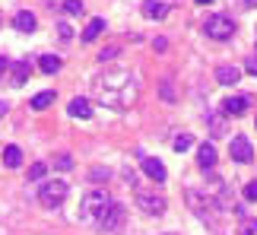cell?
<instances>
[{"label":"cell","mask_w":257,"mask_h":235,"mask_svg":"<svg viewBox=\"0 0 257 235\" xmlns=\"http://www.w3.org/2000/svg\"><path fill=\"white\" fill-rule=\"evenodd\" d=\"M206 124H210L213 137H222V134H225V127H222V118H216V114H206Z\"/></svg>","instance_id":"obj_25"},{"label":"cell","mask_w":257,"mask_h":235,"mask_svg":"<svg viewBox=\"0 0 257 235\" xmlns=\"http://www.w3.org/2000/svg\"><path fill=\"white\" fill-rule=\"evenodd\" d=\"M38 70H42V73H48V76H51V73H57V70H61V57H54V54H45L42 61H38Z\"/></svg>","instance_id":"obj_19"},{"label":"cell","mask_w":257,"mask_h":235,"mask_svg":"<svg viewBox=\"0 0 257 235\" xmlns=\"http://www.w3.org/2000/svg\"><path fill=\"white\" fill-rule=\"evenodd\" d=\"M92 95L105 108L127 111L140 99V80H137V73H131V70H105L92 83Z\"/></svg>","instance_id":"obj_1"},{"label":"cell","mask_w":257,"mask_h":235,"mask_svg":"<svg viewBox=\"0 0 257 235\" xmlns=\"http://www.w3.org/2000/svg\"><path fill=\"white\" fill-rule=\"evenodd\" d=\"M238 235H257V219H244Z\"/></svg>","instance_id":"obj_26"},{"label":"cell","mask_w":257,"mask_h":235,"mask_svg":"<svg viewBox=\"0 0 257 235\" xmlns=\"http://www.w3.org/2000/svg\"><path fill=\"white\" fill-rule=\"evenodd\" d=\"M67 111H70V118H92V102L83 99V95H76V99H70V105H67Z\"/></svg>","instance_id":"obj_13"},{"label":"cell","mask_w":257,"mask_h":235,"mask_svg":"<svg viewBox=\"0 0 257 235\" xmlns=\"http://www.w3.org/2000/svg\"><path fill=\"white\" fill-rule=\"evenodd\" d=\"M140 13L146 19H165V16H169V4H162V0H143Z\"/></svg>","instance_id":"obj_12"},{"label":"cell","mask_w":257,"mask_h":235,"mask_svg":"<svg viewBox=\"0 0 257 235\" xmlns=\"http://www.w3.org/2000/svg\"><path fill=\"white\" fill-rule=\"evenodd\" d=\"M248 108H251L248 95H229V99L222 102V114H229V118H241Z\"/></svg>","instance_id":"obj_9"},{"label":"cell","mask_w":257,"mask_h":235,"mask_svg":"<svg viewBox=\"0 0 257 235\" xmlns=\"http://www.w3.org/2000/svg\"><path fill=\"white\" fill-rule=\"evenodd\" d=\"M29 73H32V64L29 61H10V86H26Z\"/></svg>","instance_id":"obj_10"},{"label":"cell","mask_w":257,"mask_h":235,"mask_svg":"<svg viewBox=\"0 0 257 235\" xmlns=\"http://www.w3.org/2000/svg\"><path fill=\"white\" fill-rule=\"evenodd\" d=\"M4 165L7 169H19V165H23V150H19V146H7L4 150Z\"/></svg>","instance_id":"obj_18"},{"label":"cell","mask_w":257,"mask_h":235,"mask_svg":"<svg viewBox=\"0 0 257 235\" xmlns=\"http://www.w3.org/2000/svg\"><path fill=\"white\" fill-rule=\"evenodd\" d=\"M197 4H210V0H197Z\"/></svg>","instance_id":"obj_36"},{"label":"cell","mask_w":257,"mask_h":235,"mask_svg":"<svg viewBox=\"0 0 257 235\" xmlns=\"http://www.w3.org/2000/svg\"><path fill=\"white\" fill-rule=\"evenodd\" d=\"M51 105H54V92L51 89H48V92H38L35 99H32V108L35 111H45V108H51Z\"/></svg>","instance_id":"obj_20"},{"label":"cell","mask_w":257,"mask_h":235,"mask_svg":"<svg viewBox=\"0 0 257 235\" xmlns=\"http://www.w3.org/2000/svg\"><path fill=\"white\" fill-rule=\"evenodd\" d=\"M187 203H191V210L197 213V219H203L206 226H216V216H213V210H216V200L210 197V194H200L197 188H187Z\"/></svg>","instance_id":"obj_5"},{"label":"cell","mask_w":257,"mask_h":235,"mask_svg":"<svg viewBox=\"0 0 257 235\" xmlns=\"http://www.w3.org/2000/svg\"><path fill=\"white\" fill-rule=\"evenodd\" d=\"M244 70L257 76V57H248V64H244Z\"/></svg>","instance_id":"obj_32"},{"label":"cell","mask_w":257,"mask_h":235,"mask_svg":"<svg viewBox=\"0 0 257 235\" xmlns=\"http://www.w3.org/2000/svg\"><path fill=\"white\" fill-rule=\"evenodd\" d=\"M54 169H61V172H70V169H73V156H70V153H61V156H54Z\"/></svg>","instance_id":"obj_23"},{"label":"cell","mask_w":257,"mask_h":235,"mask_svg":"<svg viewBox=\"0 0 257 235\" xmlns=\"http://www.w3.org/2000/svg\"><path fill=\"white\" fill-rule=\"evenodd\" d=\"M153 45H156V51H165V48H169V42H165V38H156Z\"/></svg>","instance_id":"obj_33"},{"label":"cell","mask_w":257,"mask_h":235,"mask_svg":"<svg viewBox=\"0 0 257 235\" xmlns=\"http://www.w3.org/2000/svg\"><path fill=\"white\" fill-rule=\"evenodd\" d=\"M244 197H248V200H257V181H248V188H244Z\"/></svg>","instance_id":"obj_29"},{"label":"cell","mask_w":257,"mask_h":235,"mask_svg":"<svg viewBox=\"0 0 257 235\" xmlns=\"http://www.w3.org/2000/svg\"><path fill=\"white\" fill-rule=\"evenodd\" d=\"M0 23H4V16H0Z\"/></svg>","instance_id":"obj_37"},{"label":"cell","mask_w":257,"mask_h":235,"mask_svg":"<svg viewBox=\"0 0 257 235\" xmlns=\"http://www.w3.org/2000/svg\"><path fill=\"white\" fill-rule=\"evenodd\" d=\"M111 203H114V200H111V194H108V191H89L86 197L80 200V219L95 222V219H98V213L108 210Z\"/></svg>","instance_id":"obj_3"},{"label":"cell","mask_w":257,"mask_h":235,"mask_svg":"<svg viewBox=\"0 0 257 235\" xmlns=\"http://www.w3.org/2000/svg\"><path fill=\"white\" fill-rule=\"evenodd\" d=\"M117 51H121V48H117V45H111V48H105V51L98 54V61H102V64H105V61H111V57H114Z\"/></svg>","instance_id":"obj_27"},{"label":"cell","mask_w":257,"mask_h":235,"mask_svg":"<svg viewBox=\"0 0 257 235\" xmlns=\"http://www.w3.org/2000/svg\"><path fill=\"white\" fill-rule=\"evenodd\" d=\"M67 194H70V184L61 181V178H54V181H42V184H38V200H42V207H48V210L64 207Z\"/></svg>","instance_id":"obj_2"},{"label":"cell","mask_w":257,"mask_h":235,"mask_svg":"<svg viewBox=\"0 0 257 235\" xmlns=\"http://www.w3.org/2000/svg\"><path fill=\"white\" fill-rule=\"evenodd\" d=\"M197 165H200L203 172H210L213 165H216V146L213 143H203L200 150H197Z\"/></svg>","instance_id":"obj_14"},{"label":"cell","mask_w":257,"mask_h":235,"mask_svg":"<svg viewBox=\"0 0 257 235\" xmlns=\"http://www.w3.org/2000/svg\"><path fill=\"white\" fill-rule=\"evenodd\" d=\"M124 219H127V210L121 207V203H111L108 210L98 213V219H95V226L102 229V232H117L124 226Z\"/></svg>","instance_id":"obj_6"},{"label":"cell","mask_w":257,"mask_h":235,"mask_svg":"<svg viewBox=\"0 0 257 235\" xmlns=\"http://www.w3.org/2000/svg\"><path fill=\"white\" fill-rule=\"evenodd\" d=\"M241 4H244V7H257V0H241Z\"/></svg>","instance_id":"obj_35"},{"label":"cell","mask_w":257,"mask_h":235,"mask_svg":"<svg viewBox=\"0 0 257 235\" xmlns=\"http://www.w3.org/2000/svg\"><path fill=\"white\" fill-rule=\"evenodd\" d=\"M241 80V67H235V64H219L216 67V83L219 86H235Z\"/></svg>","instance_id":"obj_11"},{"label":"cell","mask_w":257,"mask_h":235,"mask_svg":"<svg viewBox=\"0 0 257 235\" xmlns=\"http://www.w3.org/2000/svg\"><path fill=\"white\" fill-rule=\"evenodd\" d=\"M203 32H206V38H213V42H229L235 35V23H232V16H225V13H213V16L203 19Z\"/></svg>","instance_id":"obj_4"},{"label":"cell","mask_w":257,"mask_h":235,"mask_svg":"<svg viewBox=\"0 0 257 235\" xmlns=\"http://www.w3.org/2000/svg\"><path fill=\"white\" fill-rule=\"evenodd\" d=\"M229 156H232V159L235 162H251L254 159V146H251V140H248V137H232V143H229Z\"/></svg>","instance_id":"obj_8"},{"label":"cell","mask_w":257,"mask_h":235,"mask_svg":"<svg viewBox=\"0 0 257 235\" xmlns=\"http://www.w3.org/2000/svg\"><path fill=\"white\" fill-rule=\"evenodd\" d=\"M175 153H184V150H191V146H194V137L191 134H181V137H175Z\"/></svg>","instance_id":"obj_24"},{"label":"cell","mask_w":257,"mask_h":235,"mask_svg":"<svg viewBox=\"0 0 257 235\" xmlns=\"http://www.w3.org/2000/svg\"><path fill=\"white\" fill-rule=\"evenodd\" d=\"M7 111H10V102H0V118H4Z\"/></svg>","instance_id":"obj_34"},{"label":"cell","mask_w":257,"mask_h":235,"mask_svg":"<svg viewBox=\"0 0 257 235\" xmlns=\"http://www.w3.org/2000/svg\"><path fill=\"white\" fill-rule=\"evenodd\" d=\"M10 70V57H4V54H0V80H4V73Z\"/></svg>","instance_id":"obj_31"},{"label":"cell","mask_w":257,"mask_h":235,"mask_svg":"<svg viewBox=\"0 0 257 235\" xmlns=\"http://www.w3.org/2000/svg\"><path fill=\"white\" fill-rule=\"evenodd\" d=\"M105 32V19L102 16H95V19H89V26L83 29V42H95L98 35Z\"/></svg>","instance_id":"obj_17"},{"label":"cell","mask_w":257,"mask_h":235,"mask_svg":"<svg viewBox=\"0 0 257 235\" xmlns=\"http://www.w3.org/2000/svg\"><path fill=\"white\" fill-rule=\"evenodd\" d=\"M137 207H140L143 213H150V216H162V213H165V197L156 194V191L137 188Z\"/></svg>","instance_id":"obj_7"},{"label":"cell","mask_w":257,"mask_h":235,"mask_svg":"<svg viewBox=\"0 0 257 235\" xmlns=\"http://www.w3.org/2000/svg\"><path fill=\"white\" fill-rule=\"evenodd\" d=\"M143 172L150 175L153 181H165V178H169V172H165V165H162L159 159H150V156L143 159Z\"/></svg>","instance_id":"obj_15"},{"label":"cell","mask_w":257,"mask_h":235,"mask_svg":"<svg viewBox=\"0 0 257 235\" xmlns=\"http://www.w3.org/2000/svg\"><path fill=\"white\" fill-rule=\"evenodd\" d=\"M45 175H48V165L45 162H32V165H29V181H42Z\"/></svg>","instance_id":"obj_22"},{"label":"cell","mask_w":257,"mask_h":235,"mask_svg":"<svg viewBox=\"0 0 257 235\" xmlns=\"http://www.w3.org/2000/svg\"><path fill=\"white\" fill-rule=\"evenodd\" d=\"M57 35H61L64 42H70V38H73V29L67 26V23H61V26H57Z\"/></svg>","instance_id":"obj_28"},{"label":"cell","mask_w":257,"mask_h":235,"mask_svg":"<svg viewBox=\"0 0 257 235\" xmlns=\"http://www.w3.org/2000/svg\"><path fill=\"white\" fill-rule=\"evenodd\" d=\"M35 26H38V19L29 13V10H23V13L13 16V29H16V32H35Z\"/></svg>","instance_id":"obj_16"},{"label":"cell","mask_w":257,"mask_h":235,"mask_svg":"<svg viewBox=\"0 0 257 235\" xmlns=\"http://www.w3.org/2000/svg\"><path fill=\"white\" fill-rule=\"evenodd\" d=\"M162 99H175V89H172V83H162Z\"/></svg>","instance_id":"obj_30"},{"label":"cell","mask_w":257,"mask_h":235,"mask_svg":"<svg viewBox=\"0 0 257 235\" xmlns=\"http://www.w3.org/2000/svg\"><path fill=\"white\" fill-rule=\"evenodd\" d=\"M61 7H64V13H67V16H83V13H86L83 0H64Z\"/></svg>","instance_id":"obj_21"}]
</instances>
